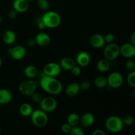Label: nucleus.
I'll return each mask as SVG.
<instances>
[{
    "mask_svg": "<svg viewBox=\"0 0 135 135\" xmlns=\"http://www.w3.org/2000/svg\"><path fill=\"white\" fill-rule=\"evenodd\" d=\"M41 88L48 94L51 95H59L63 91L61 83L54 76H44L40 79Z\"/></svg>",
    "mask_w": 135,
    "mask_h": 135,
    "instance_id": "obj_1",
    "label": "nucleus"
},
{
    "mask_svg": "<svg viewBox=\"0 0 135 135\" xmlns=\"http://www.w3.org/2000/svg\"><path fill=\"white\" fill-rule=\"evenodd\" d=\"M46 27L54 28L59 26L61 22V18L59 14L55 11H47L42 17Z\"/></svg>",
    "mask_w": 135,
    "mask_h": 135,
    "instance_id": "obj_2",
    "label": "nucleus"
},
{
    "mask_svg": "<svg viewBox=\"0 0 135 135\" xmlns=\"http://www.w3.org/2000/svg\"><path fill=\"white\" fill-rule=\"evenodd\" d=\"M105 126L109 131L113 133H119L124 127L122 119L117 116H110L108 117L105 121Z\"/></svg>",
    "mask_w": 135,
    "mask_h": 135,
    "instance_id": "obj_3",
    "label": "nucleus"
},
{
    "mask_svg": "<svg viewBox=\"0 0 135 135\" xmlns=\"http://www.w3.org/2000/svg\"><path fill=\"white\" fill-rule=\"evenodd\" d=\"M30 117L33 125L37 127H44L48 122V116L46 112L41 109L33 111Z\"/></svg>",
    "mask_w": 135,
    "mask_h": 135,
    "instance_id": "obj_4",
    "label": "nucleus"
},
{
    "mask_svg": "<svg viewBox=\"0 0 135 135\" xmlns=\"http://www.w3.org/2000/svg\"><path fill=\"white\" fill-rule=\"evenodd\" d=\"M39 83L37 80H30L22 81L18 86V90L20 93L25 96H31L38 88Z\"/></svg>",
    "mask_w": 135,
    "mask_h": 135,
    "instance_id": "obj_5",
    "label": "nucleus"
},
{
    "mask_svg": "<svg viewBox=\"0 0 135 135\" xmlns=\"http://www.w3.org/2000/svg\"><path fill=\"white\" fill-rule=\"evenodd\" d=\"M120 54V47L115 43L108 44L104 50V58L109 61H113L118 57Z\"/></svg>",
    "mask_w": 135,
    "mask_h": 135,
    "instance_id": "obj_6",
    "label": "nucleus"
},
{
    "mask_svg": "<svg viewBox=\"0 0 135 135\" xmlns=\"http://www.w3.org/2000/svg\"><path fill=\"white\" fill-rule=\"evenodd\" d=\"M40 107L45 112H51L55 110L57 107V102L54 98L51 96L42 98L40 102Z\"/></svg>",
    "mask_w": 135,
    "mask_h": 135,
    "instance_id": "obj_7",
    "label": "nucleus"
},
{
    "mask_svg": "<svg viewBox=\"0 0 135 135\" xmlns=\"http://www.w3.org/2000/svg\"><path fill=\"white\" fill-rule=\"evenodd\" d=\"M107 80L108 84L112 88H119L123 83V77L122 75L118 72H113L109 74Z\"/></svg>",
    "mask_w": 135,
    "mask_h": 135,
    "instance_id": "obj_8",
    "label": "nucleus"
},
{
    "mask_svg": "<svg viewBox=\"0 0 135 135\" xmlns=\"http://www.w3.org/2000/svg\"><path fill=\"white\" fill-rule=\"evenodd\" d=\"M61 68L60 65L54 62L47 63L43 69V71L46 76H54V77L58 76L61 73Z\"/></svg>",
    "mask_w": 135,
    "mask_h": 135,
    "instance_id": "obj_9",
    "label": "nucleus"
},
{
    "mask_svg": "<svg viewBox=\"0 0 135 135\" xmlns=\"http://www.w3.org/2000/svg\"><path fill=\"white\" fill-rule=\"evenodd\" d=\"M8 53L10 54L13 59L15 60H21L25 57L26 51V48L24 46L18 45L8 49Z\"/></svg>",
    "mask_w": 135,
    "mask_h": 135,
    "instance_id": "obj_10",
    "label": "nucleus"
},
{
    "mask_svg": "<svg viewBox=\"0 0 135 135\" xmlns=\"http://www.w3.org/2000/svg\"><path fill=\"white\" fill-rule=\"evenodd\" d=\"M120 54L126 58H132L135 55V46L131 43H126L120 47Z\"/></svg>",
    "mask_w": 135,
    "mask_h": 135,
    "instance_id": "obj_11",
    "label": "nucleus"
},
{
    "mask_svg": "<svg viewBox=\"0 0 135 135\" xmlns=\"http://www.w3.org/2000/svg\"><path fill=\"white\" fill-rule=\"evenodd\" d=\"M90 44L95 48H101L105 44L104 37L100 34H93L90 38Z\"/></svg>",
    "mask_w": 135,
    "mask_h": 135,
    "instance_id": "obj_12",
    "label": "nucleus"
},
{
    "mask_svg": "<svg viewBox=\"0 0 135 135\" xmlns=\"http://www.w3.org/2000/svg\"><path fill=\"white\" fill-rule=\"evenodd\" d=\"M76 62L80 67H86L90 62V56L86 51H80L76 57Z\"/></svg>",
    "mask_w": 135,
    "mask_h": 135,
    "instance_id": "obj_13",
    "label": "nucleus"
},
{
    "mask_svg": "<svg viewBox=\"0 0 135 135\" xmlns=\"http://www.w3.org/2000/svg\"><path fill=\"white\" fill-rule=\"evenodd\" d=\"M36 43L41 47L48 46L51 42V38L45 32H40L36 35L35 38Z\"/></svg>",
    "mask_w": 135,
    "mask_h": 135,
    "instance_id": "obj_14",
    "label": "nucleus"
},
{
    "mask_svg": "<svg viewBox=\"0 0 135 135\" xmlns=\"http://www.w3.org/2000/svg\"><path fill=\"white\" fill-rule=\"evenodd\" d=\"M95 121V117L92 113H85L80 117L79 123L84 127H89L94 124Z\"/></svg>",
    "mask_w": 135,
    "mask_h": 135,
    "instance_id": "obj_15",
    "label": "nucleus"
},
{
    "mask_svg": "<svg viewBox=\"0 0 135 135\" xmlns=\"http://www.w3.org/2000/svg\"><path fill=\"white\" fill-rule=\"evenodd\" d=\"M29 7L28 1L26 0H14L13 3V9L17 13H24Z\"/></svg>",
    "mask_w": 135,
    "mask_h": 135,
    "instance_id": "obj_16",
    "label": "nucleus"
},
{
    "mask_svg": "<svg viewBox=\"0 0 135 135\" xmlns=\"http://www.w3.org/2000/svg\"><path fill=\"white\" fill-rule=\"evenodd\" d=\"M59 65L61 68L63 69L64 70L71 71L76 65V63H75V61L70 57H65L60 61Z\"/></svg>",
    "mask_w": 135,
    "mask_h": 135,
    "instance_id": "obj_17",
    "label": "nucleus"
},
{
    "mask_svg": "<svg viewBox=\"0 0 135 135\" xmlns=\"http://www.w3.org/2000/svg\"><path fill=\"white\" fill-rule=\"evenodd\" d=\"M80 90V86L77 83H72L69 84L66 88V94L69 97H74L79 94Z\"/></svg>",
    "mask_w": 135,
    "mask_h": 135,
    "instance_id": "obj_18",
    "label": "nucleus"
},
{
    "mask_svg": "<svg viewBox=\"0 0 135 135\" xmlns=\"http://www.w3.org/2000/svg\"><path fill=\"white\" fill-rule=\"evenodd\" d=\"M3 40L6 44H13L16 40L15 32L11 30H8L5 31L3 35Z\"/></svg>",
    "mask_w": 135,
    "mask_h": 135,
    "instance_id": "obj_19",
    "label": "nucleus"
},
{
    "mask_svg": "<svg viewBox=\"0 0 135 135\" xmlns=\"http://www.w3.org/2000/svg\"><path fill=\"white\" fill-rule=\"evenodd\" d=\"M12 94L7 89H0V104H7L11 101Z\"/></svg>",
    "mask_w": 135,
    "mask_h": 135,
    "instance_id": "obj_20",
    "label": "nucleus"
},
{
    "mask_svg": "<svg viewBox=\"0 0 135 135\" xmlns=\"http://www.w3.org/2000/svg\"><path fill=\"white\" fill-rule=\"evenodd\" d=\"M111 67L110 61L108 60L105 58L101 59L97 63V68L100 72L105 73L109 71Z\"/></svg>",
    "mask_w": 135,
    "mask_h": 135,
    "instance_id": "obj_21",
    "label": "nucleus"
},
{
    "mask_svg": "<svg viewBox=\"0 0 135 135\" xmlns=\"http://www.w3.org/2000/svg\"><path fill=\"white\" fill-rule=\"evenodd\" d=\"M38 69L34 65H28L24 69V74L27 78L30 79H33L37 76Z\"/></svg>",
    "mask_w": 135,
    "mask_h": 135,
    "instance_id": "obj_22",
    "label": "nucleus"
},
{
    "mask_svg": "<svg viewBox=\"0 0 135 135\" xmlns=\"http://www.w3.org/2000/svg\"><path fill=\"white\" fill-rule=\"evenodd\" d=\"M33 112V108L30 104L28 103L22 104L19 108V112L24 117H29Z\"/></svg>",
    "mask_w": 135,
    "mask_h": 135,
    "instance_id": "obj_23",
    "label": "nucleus"
},
{
    "mask_svg": "<svg viewBox=\"0 0 135 135\" xmlns=\"http://www.w3.org/2000/svg\"><path fill=\"white\" fill-rule=\"evenodd\" d=\"M80 122V116L76 113H72L69 114L67 117V123L71 127L77 126Z\"/></svg>",
    "mask_w": 135,
    "mask_h": 135,
    "instance_id": "obj_24",
    "label": "nucleus"
},
{
    "mask_svg": "<svg viewBox=\"0 0 135 135\" xmlns=\"http://www.w3.org/2000/svg\"><path fill=\"white\" fill-rule=\"evenodd\" d=\"M94 84L97 88H104L108 85L107 78L104 76H98L95 79Z\"/></svg>",
    "mask_w": 135,
    "mask_h": 135,
    "instance_id": "obj_25",
    "label": "nucleus"
},
{
    "mask_svg": "<svg viewBox=\"0 0 135 135\" xmlns=\"http://www.w3.org/2000/svg\"><path fill=\"white\" fill-rule=\"evenodd\" d=\"M37 5L42 10L47 11L50 8V3L47 0H37Z\"/></svg>",
    "mask_w": 135,
    "mask_h": 135,
    "instance_id": "obj_26",
    "label": "nucleus"
},
{
    "mask_svg": "<svg viewBox=\"0 0 135 135\" xmlns=\"http://www.w3.org/2000/svg\"><path fill=\"white\" fill-rule=\"evenodd\" d=\"M127 83L129 84V85H130L131 86L134 87L135 86V71H131L130 73L128 75L127 79Z\"/></svg>",
    "mask_w": 135,
    "mask_h": 135,
    "instance_id": "obj_27",
    "label": "nucleus"
},
{
    "mask_svg": "<svg viewBox=\"0 0 135 135\" xmlns=\"http://www.w3.org/2000/svg\"><path fill=\"white\" fill-rule=\"evenodd\" d=\"M69 134L71 135H84V133L81 128L77 126H75L72 127Z\"/></svg>",
    "mask_w": 135,
    "mask_h": 135,
    "instance_id": "obj_28",
    "label": "nucleus"
},
{
    "mask_svg": "<svg viewBox=\"0 0 135 135\" xmlns=\"http://www.w3.org/2000/svg\"><path fill=\"white\" fill-rule=\"evenodd\" d=\"M122 120L124 126H131L133 124V123H134V119H133V117H131L130 115L125 116Z\"/></svg>",
    "mask_w": 135,
    "mask_h": 135,
    "instance_id": "obj_29",
    "label": "nucleus"
},
{
    "mask_svg": "<svg viewBox=\"0 0 135 135\" xmlns=\"http://www.w3.org/2000/svg\"><path fill=\"white\" fill-rule=\"evenodd\" d=\"M125 66H126L127 69L129 70V71H134V69H135L134 61L133 60V59H129V60H128L126 62Z\"/></svg>",
    "mask_w": 135,
    "mask_h": 135,
    "instance_id": "obj_30",
    "label": "nucleus"
},
{
    "mask_svg": "<svg viewBox=\"0 0 135 135\" xmlns=\"http://www.w3.org/2000/svg\"><path fill=\"white\" fill-rule=\"evenodd\" d=\"M80 86V90H88L90 88L91 84L89 81L87 80H84V81L81 82L80 84H79Z\"/></svg>",
    "mask_w": 135,
    "mask_h": 135,
    "instance_id": "obj_31",
    "label": "nucleus"
},
{
    "mask_svg": "<svg viewBox=\"0 0 135 135\" xmlns=\"http://www.w3.org/2000/svg\"><path fill=\"white\" fill-rule=\"evenodd\" d=\"M35 24L37 26V27L40 29H44L46 26H45L44 23L43 22L42 17H38L36 18L35 19Z\"/></svg>",
    "mask_w": 135,
    "mask_h": 135,
    "instance_id": "obj_32",
    "label": "nucleus"
},
{
    "mask_svg": "<svg viewBox=\"0 0 135 135\" xmlns=\"http://www.w3.org/2000/svg\"><path fill=\"white\" fill-rule=\"evenodd\" d=\"M30 96H31L32 100L34 102L39 103L42 98V95H41L40 93H38V92H34Z\"/></svg>",
    "mask_w": 135,
    "mask_h": 135,
    "instance_id": "obj_33",
    "label": "nucleus"
},
{
    "mask_svg": "<svg viewBox=\"0 0 135 135\" xmlns=\"http://www.w3.org/2000/svg\"><path fill=\"white\" fill-rule=\"evenodd\" d=\"M71 128H72V127L68 123H63L62 125L61 131H63V133H65V134H69L70 132H71Z\"/></svg>",
    "mask_w": 135,
    "mask_h": 135,
    "instance_id": "obj_34",
    "label": "nucleus"
},
{
    "mask_svg": "<svg viewBox=\"0 0 135 135\" xmlns=\"http://www.w3.org/2000/svg\"><path fill=\"white\" fill-rule=\"evenodd\" d=\"M104 40H105V43L110 44L114 42L115 40V36L112 33H108L106 35L104 36Z\"/></svg>",
    "mask_w": 135,
    "mask_h": 135,
    "instance_id": "obj_35",
    "label": "nucleus"
},
{
    "mask_svg": "<svg viewBox=\"0 0 135 135\" xmlns=\"http://www.w3.org/2000/svg\"><path fill=\"white\" fill-rule=\"evenodd\" d=\"M72 74L74 76H79V75L81 74V68L80 67V66H76L75 65L72 69L71 70Z\"/></svg>",
    "mask_w": 135,
    "mask_h": 135,
    "instance_id": "obj_36",
    "label": "nucleus"
},
{
    "mask_svg": "<svg viewBox=\"0 0 135 135\" xmlns=\"http://www.w3.org/2000/svg\"><path fill=\"white\" fill-rule=\"evenodd\" d=\"M26 44H27L28 46L29 47H34L36 43V40H35V38H30L27 40L26 42Z\"/></svg>",
    "mask_w": 135,
    "mask_h": 135,
    "instance_id": "obj_37",
    "label": "nucleus"
},
{
    "mask_svg": "<svg viewBox=\"0 0 135 135\" xmlns=\"http://www.w3.org/2000/svg\"><path fill=\"white\" fill-rule=\"evenodd\" d=\"M17 12L16 11L15 9H12V10H11L9 12V13H8V16H9V17L10 18H15L16 17H17Z\"/></svg>",
    "mask_w": 135,
    "mask_h": 135,
    "instance_id": "obj_38",
    "label": "nucleus"
},
{
    "mask_svg": "<svg viewBox=\"0 0 135 135\" xmlns=\"http://www.w3.org/2000/svg\"><path fill=\"white\" fill-rule=\"evenodd\" d=\"M92 135H105V133L102 129H96L92 133Z\"/></svg>",
    "mask_w": 135,
    "mask_h": 135,
    "instance_id": "obj_39",
    "label": "nucleus"
},
{
    "mask_svg": "<svg viewBox=\"0 0 135 135\" xmlns=\"http://www.w3.org/2000/svg\"><path fill=\"white\" fill-rule=\"evenodd\" d=\"M130 40H131V43L132 44L135 45V33L134 32H133V34H132L130 38Z\"/></svg>",
    "mask_w": 135,
    "mask_h": 135,
    "instance_id": "obj_40",
    "label": "nucleus"
},
{
    "mask_svg": "<svg viewBox=\"0 0 135 135\" xmlns=\"http://www.w3.org/2000/svg\"><path fill=\"white\" fill-rule=\"evenodd\" d=\"M37 76H38V77L40 78V79H42V77H44V76H46V75H45L44 72L43 71V70L41 71H38V74H37Z\"/></svg>",
    "mask_w": 135,
    "mask_h": 135,
    "instance_id": "obj_41",
    "label": "nucleus"
},
{
    "mask_svg": "<svg viewBox=\"0 0 135 135\" xmlns=\"http://www.w3.org/2000/svg\"><path fill=\"white\" fill-rule=\"evenodd\" d=\"M1 65H2V60H1V58L0 57V67H1Z\"/></svg>",
    "mask_w": 135,
    "mask_h": 135,
    "instance_id": "obj_42",
    "label": "nucleus"
},
{
    "mask_svg": "<svg viewBox=\"0 0 135 135\" xmlns=\"http://www.w3.org/2000/svg\"><path fill=\"white\" fill-rule=\"evenodd\" d=\"M1 21H2V18H1V17L0 16V23L1 22Z\"/></svg>",
    "mask_w": 135,
    "mask_h": 135,
    "instance_id": "obj_43",
    "label": "nucleus"
},
{
    "mask_svg": "<svg viewBox=\"0 0 135 135\" xmlns=\"http://www.w3.org/2000/svg\"><path fill=\"white\" fill-rule=\"evenodd\" d=\"M26 1H34V0H26Z\"/></svg>",
    "mask_w": 135,
    "mask_h": 135,
    "instance_id": "obj_44",
    "label": "nucleus"
},
{
    "mask_svg": "<svg viewBox=\"0 0 135 135\" xmlns=\"http://www.w3.org/2000/svg\"><path fill=\"white\" fill-rule=\"evenodd\" d=\"M1 127H0V133H1Z\"/></svg>",
    "mask_w": 135,
    "mask_h": 135,
    "instance_id": "obj_45",
    "label": "nucleus"
}]
</instances>
